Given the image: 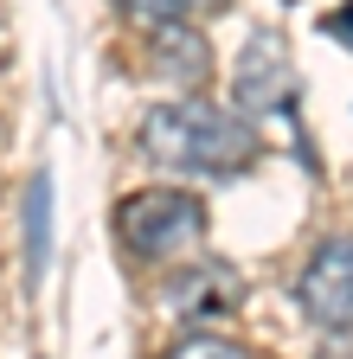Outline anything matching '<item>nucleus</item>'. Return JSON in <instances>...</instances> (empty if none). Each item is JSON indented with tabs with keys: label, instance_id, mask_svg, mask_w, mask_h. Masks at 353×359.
Listing matches in <instances>:
<instances>
[{
	"label": "nucleus",
	"instance_id": "nucleus-4",
	"mask_svg": "<svg viewBox=\"0 0 353 359\" xmlns=\"http://www.w3.org/2000/svg\"><path fill=\"white\" fill-rule=\"evenodd\" d=\"M302 314L328 334H353V238H328L302 269Z\"/></svg>",
	"mask_w": 353,
	"mask_h": 359
},
{
	"label": "nucleus",
	"instance_id": "nucleus-6",
	"mask_svg": "<svg viewBox=\"0 0 353 359\" xmlns=\"http://www.w3.org/2000/svg\"><path fill=\"white\" fill-rule=\"evenodd\" d=\"M154 71H161L167 83H180V90H199V83L212 77V45H206V32L187 26L180 13L161 20V26H154Z\"/></svg>",
	"mask_w": 353,
	"mask_h": 359
},
{
	"label": "nucleus",
	"instance_id": "nucleus-5",
	"mask_svg": "<svg viewBox=\"0 0 353 359\" xmlns=\"http://www.w3.org/2000/svg\"><path fill=\"white\" fill-rule=\"evenodd\" d=\"M238 295H244V276L225 263H193L187 276H173L161 289V302L180 314V321H225V314H238Z\"/></svg>",
	"mask_w": 353,
	"mask_h": 359
},
{
	"label": "nucleus",
	"instance_id": "nucleus-9",
	"mask_svg": "<svg viewBox=\"0 0 353 359\" xmlns=\"http://www.w3.org/2000/svg\"><path fill=\"white\" fill-rule=\"evenodd\" d=\"M128 13H135L142 26H161V20H173V0H122Z\"/></svg>",
	"mask_w": 353,
	"mask_h": 359
},
{
	"label": "nucleus",
	"instance_id": "nucleus-7",
	"mask_svg": "<svg viewBox=\"0 0 353 359\" xmlns=\"http://www.w3.org/2000/svg\"><path fill=\"white\" fill-rule=\"evenodd\" d=\"M52 263V173H32L26 187V276L39 283Z\"/></svg>",
	"mask_w": 353,
	"mask_h": 359
},
{
	"label": "nucleus",
	"instance_id": "nucleus-11",
	"mask_svg": "<svg viewBox=\"0 0 353 359\" xmlns=\"http://www.w3.org/2000/svg\"><path fill=\"white\" fill-rule=\"evenodd\" d=\"M232 0H173V13L180 20H212V13H225Z\"/></svg>",
	"mask_w": 353,
	"mask_h": 359
},
{
	"label": "nucleus",
	"instance_id": "nucleus-8",
	"mask_svg": "<svg viewBox=\"0 0 353 359\" xmlns=\"http://www.w3.org/2000/svg\"><path fill=\"white\" fill-rule=\"evenodd\" d=\"M167 359H238L232 340H212V334H187V340H173Z\"/></svg>",
	"mask_w": 353,
	"mask_h": 359
},
{
	"label": "nucleus",
	"instance_id": "nucleus-3",
	"mask_svg": "<svg viewBox=\"0 0 353 359\" xmlns=\"http://www.w3.org/2000/svg\"><path fill=\"white\" fill-rule=\"evenodd\" d=\"M232 97H238V116H277L295 103V65H289V39L283 32H251V45L238 52V71H232Z\"/></svg>",
	"mask_w": 353,
	"mask_h": 359
},
{
	"label": "nucleus",
	"instance_id": "nucleus-10",
	"mask_svg": "<svg viewBox=\"0 0 353 359\" xmlns=\"http://www.w3.org/2000/svg\"><path fill=\"white\" fill-rule=\"evenodd\" d=\"M321 32H328V39H340V45H353V0H347V7H334V13L321 20Z\"/></svg>",
	"mask_w": 353,
	"mask_h": 359
},
{
	"label": "nucleus",
	"instance_id": "nucleus-1",
	"mask_svg": "<svg viewBox=\"0 0 353 359\" xmlns=\"http://www.w3.org/2000/svg\"><path fill=\"white\" fill-rule=\"evenodd\" d=\"M142 154L173 173H238L257 161V135L238 109L218 103H154L142 116Z\"/></svg>",
	"mask_w": 353,
	"mask_h": 359
},
{
	"label": "nucleus",
	"instance_id": "nucleus-2",
	"mask_svg": "<svg viewBox=\"0 0 353 359\" xmlns=\"http://www.w3.org/2000/svg\"><path fill=\"white\" fill-rule=\"evenodd\" d=\"M116 231H122L128 250L148 257V263L193 257L206 244V205L193 193H173V187H161V193H128L122 212H116Z\"/></svg>",
	"mask_w": 353,
	"mask_h": 359
}]
</instances>
